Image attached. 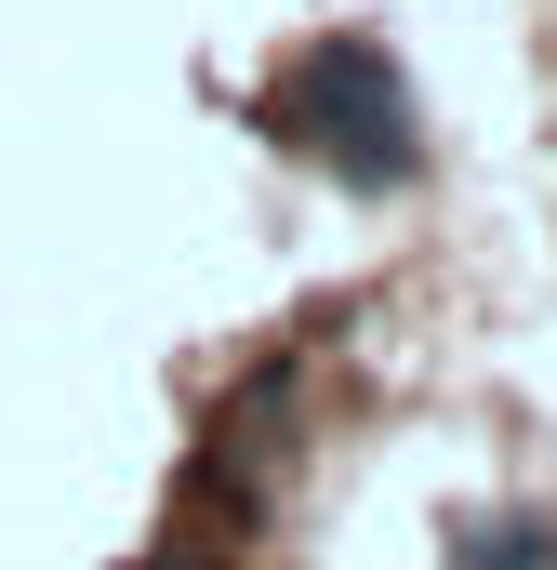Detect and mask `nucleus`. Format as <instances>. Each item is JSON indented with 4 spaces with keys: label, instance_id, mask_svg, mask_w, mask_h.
Returning <instances> with one entry per match:
<instances>
[{
    "label": "nucleus",
    "instance_id": "obj_1",
    "mask_svg": "<svg viewBox=\"0 0 557 570\" xmlns=\"http://www.w3.org/2000/svg\"><path fill=\"white\" fill-rule=\"evenodd\" d=\"M266 134L305 146V159H332L345 186H399L412 173V94H399L385 40H305L266 80Z\"/></svg>",
    "mask_w": 557,
    "mask_h": 570
},
{
    "label": "nucleus",
    "instance_id": "obj_2",
    "mask_svg": "<svg viewBox=\"0 0 557 570\" xmlns=\"http://www.w3.org/2000/svg\"><path fill=\"white\" fill-rule=\"evenodd\" d=\"M557 544L531 531V518H491V531H465V570H545Z\"/></svg>",
    "mask_w": 557,
    "mask_h": 570
},
{
    "label": "nucleus",
    "instance_id": "obj_3",
    "mask_svg": "<svg viewBox=\"0 0 557 570\" xmlns=\"http://www.w3.org/2000/svg\"><path fill=\"white\" fill-rule=\"evenodd\" d=\"M134 570H213V558H186V544H173V558H134Z\"/></svg>",
    "mask_w": 557,
    "mask_h": 570
}]
</instances>
